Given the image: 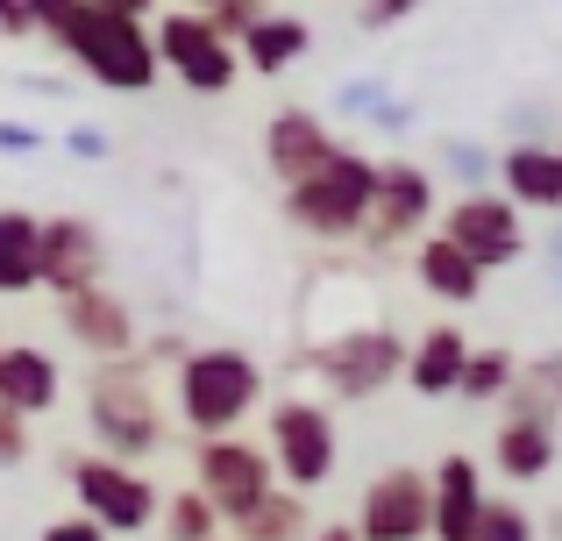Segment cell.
<instances>
[{"mask_svg": "<svg viewBox=\"0 0 562 541\" xmlns=\"http://www.w3.org/2000/svg\"><path fill=\"white\" fill-rule=\"evenodd\" d=\"M29 36H50L71 65L108 93H150L157 86V57H150V22L128 14H100L79 0H22Z\"/></svg>", "mask_w": 562, "mask_h": 541, "instance_id": "6da1fadb", "label": "cell"}, {"mask_svg": "<svg viewBox=\"0 0 562 541\" xmlns=\"http://www.w3.org/2000/svg\"><path fill=\"white\" fill-rule=\"evenodd\" d=\"M263 399V363L235 342H200L179 357V420L192 435H243Z\"/></svg>", "mask_w": 562, "mask_h": 541, "instance_id": "7a4b0ae2", "label": "cell"}, {"mask_svg": "<svg viewBox=\"0 0 562 541\" xmlns=\"http://www.w3.org/2000/svg\"><path fill=\"white\" fill-rule=\"evenodd\" d=\"M86 420H93V457H114V463H136L165 449V414L150 399V363L136 357H114V363H93L86 377Z\"/></svg>", "mask_w": 562, "mask_h": 541, "instance_id": "3957f363", "label": "cell"}, {"mask_svg": "<svg viewBox=\"0 0 562 541\" xmlns=\"http://www.w3.org/2000/svg\"><path fill=\"white\" fill-rule=\"evenodd\" d=\"M371 193H378V165L363 150H335L314 179L285 185V222L306 228L314 243H349V236H363Z\"/></svg>", "mask_w": 562, "mask_h": 541, "instance_id": "277c9868", "label": "cell"}, {"mask_svg": "<svg viewBox=\"0 0 562 541\" xmlns=\"http://www.w3.org/2000/svg\"><path fill=\"white\" fill-rule=\"evenodd\" d=\"M263 428H271V449H263V457H271V477H285V492L306 499V492H321L335 477V463H342V428H335V414L321 399H300V392H292V399L271 406Z\"/></svg>", "mask_w": 562, "mask_h": 541, "instance_id": "5b68a950", "label": "cell"}, {"mask_svg": "<svg viewBox=\"0 0 562 541\" xmlns=\"http://www.w3.org/2000/svg\"><path fill=\"white\" fill-rule=\"evenodd\" d=\"M71 477V499H79V520H93L100 534H143L157 520V485L136 471V463H114V457H71L65 463Z\"/></svg>", "mask_w": 562, "mask_h": 541, "instance_id": "8992f818", "label": "cell"}, {"mask_svg": "<svg viewBox=\"0 0 562 541\" xmlns=\"http://www.w3.org/2000/svg\"><path fill=\"white\" fill-rule=\"evenodd\" d=\"M271 485H278L271 457H263V442H249V435H206V442L192 449V492L214 506L221 528H235Z\"/></svg>", "mask_w": 562, "mask_h": 541, "instance_id": "52a82bcc", "label": "cell"}, {"mask_svg": "<svg viewBox=\"0 0 562 541\" xmlns=\"http://www.w3.org/2000/svg\"><path fill=\"white\" fill-rule=\"evenodd\" d=\"M150 57L157 71H171V79L186 86V93H228L235 79H243V65H235V43H221L214 29L200 22V14L171 8L165 22H150Z\"/></svg>", "mask_w": 562, "mask_h": 541, "instance_id": "ba28073f", "label": "cell"}, {"mask_svg": "<svg viewBox=\"0 0 562 541\" xmlns=\"http://www.w3.org/2000/svg\"><path fill=\"white\" fill-rule=\"evenodd\" d=\"M398 363H406V335L392 328H342L314 349V377L335 399H378L398 377Z\"/></svg>", "mask_w": 562, "mask_h": 541, "instance_id": "9c48e42d", "label": "cell"}, {"mask_svg": "<svg viewBox=\"0 0 562 541\" xmlns=\"http://www.w3.org/2000/svg\"><path fill=\"white\" fill-rule=\"evenodd\" d=\"M435 236L449 243V250H463L484 278L527 257V222H520V214H513L498 193H463V200H449V222H441Z\"/></svg>", "mask_w": 562, "mask_h": 541, "instance_id": "30bf717a", "label": "cell"}, {"mask_svg": "<svg viewBox=\"0 0 562 541\" xmlns=\"http://www.w3.org/2000/svg\"><path fill=\"white\" fill-rule=\"evenodd\" d=\"M36 285H50L57 300L108 285V236L86 214H50L36 222Z\"/></svg>", "mask_w": 562, "mask_h": 541, "instance_id": "8fae6325", "label": "cell"}, {"mask_svg": "<svg viewBox=\"0 0 562 541\" xmlns=\"http://www.w3.org/2000/svg\"><path fill=\"white\" fill-rule=\"evenodd\" d=\"M427 222H435V179L406 157L378 165V193L371 214H363V250H398V243H420Z\"/></svg>", "mask_w": 562, "mask_h": 541, "instance_id": "7c38bea8", "label": "cell"}, {"mask_svg": "<svg viewBox=\"0 0 562 541\" xmlns=\"http://www.w3.org/2000/svg\"><path fill=\"white\" fill-rule=\"evenodd\" d=\"M357 541H427V471L392 463L363 485V506L349 520Z\"/></svg>", "mask_w": 562, "mask_h": 541, "instance_id": "4fadbf2b", "label": "cell"}, {"mask_svg": "<svg viewBox=\"0 0 562 541\" xmlns=\"http://www.w3.org/2000/svg\"><path fill=\"white\" fill-rule=\"evenodd\" d=\"M57 314H65V335H71V342H79L93 363L136 357V314H128L122 292H108V285L71 292V300H57Z\"/></svg>", "mask_w": 562, "mask_h": 541, "instance_id": "5bb4252c", "label": "cell"}, {"mask_svg": "<svg viewBox=\"0 0 562 541\" xmlns=\"http://www.w3.org/2000/svg\"><path fill=\"white\" fill-rule=\"evenodd\" d=\"M477 506H484V471H477V457L449 449V457L427 471V541H463L470 520H477Z\"/></svg>", "mask_w": 562, "mask_h": 541, "instance_id": "9a60e30c", "label": "cell"}, {"mask_svg": "<svg viewBox=\"0 0 562 541\" xmlns=\"http://www.w3.org/2000/svg\"><path fill=\"white\" fill-rule=\"evenodd\" d=\"M335 150H342V143H335V128L321 122L314 108H285V114H271V128H263V165H271L285 185L314 179Z\"/></svg>", "mask_w": 562, "mask_h": 541, "instance_id": "2e32d148", "label": "cell"}, {"mask_svg": "<svg viewBox=\"0 0 562 541\" xmlns=\"http://www.w3.org/2000/svg\"><path fill=\"white\" fill-rule=\"evenodd\" d=\"M498 185H506V207L513 214H555L562 207V157L549 143H513L498 150Z\"/></svg>", "mask_w": 562, "mask_h": 541, "instance_id": "e0dca14e", "label": "cell"}, {"mask_svg": "<svg viewBox=\"0 0 562 541\" xmlns=\"http://www.w3.org/2000/svg\"><path fill=\"white\" fill-rule=\"evenodd\" d=\"M57 392H65V377H57L50 349H36V342H0V406H8L14 420L50 414Z\"/></svg>", "mask_w": 562, "mask_h": 541, "instance_id": "ac0fdd59", "label": "cell"}, {"mask_svg": "<svg viewBox=\"0 0 562 541\" xmlns=\"http://www.w3.org/2000/svg\"><path fill=\"white\" fill-rule=\"evenodd\" d=\"M463 357H470V335L456 328V320H435L420 342H406V363H398V377H406L420 399H449L456 377H463Z\"/></svg>", "mask_w": 562, "mask_h": 541, "instance_id": "d6986e66", "label": "cell"}, {"mask_svg": "<svg viewBox=\"0 0 562 541\" xmlns=\"http://www.w3.org/2000/svg\"><path fill=\"white\" fill-rule=\"evenodd\" d=\"M306 43H314V29H306L300 14H263L257 29L235 36V65L257 71V79H278L285 65H300V57H306Z\"/></svg>", "mask_w": 562, "mask_h": 541, "instance_id": "ffe728a7", "label": "cell"}, {"mask_svg": "<svg viewBox=\"0 0 562 541\" xmlns=\"http://www.w3.org/2000/svg\"><path fill=\"white\" fill-rule=\"evenodd\" d=\"M413 278H420V292H427V300H441V306H470L484 292V271L470 264L463 250H449L441 236L413 243Z\"/></svg>", "mask_w": 562, "mask_h": 541, "instance_id": "44dd1931", "label": "cell"}, {"mask_svg": "<svg viewBox=\"0 0 562 541\" xmlns=\"http://www.w3.org/2000/svg\"><path fill=\"white\" fill-rule=\"evenodd\" d=\"M492 463H498V477H513V485H541V477L555 471V428L498 420V435H492Z\"/></svg>", "mask_w": 562, "mask_h": 541, "instance_id": "7402d4cb", "label": "cell"}, {"mask_svg": "<svg viewBox=\"0 0 562 541\" xmlns=\"http://www.w3.org/2000/svg\"><path fill=\"white\" fill-rule=\"evenodd\" d=\"M555 414H562V357H527L506 385V420L555 428Z\"/></svg>", "mask_w": 562, "mask_h": 541, "instance_id": "603a6c76", "label": "cell"}, {"mask_svg": "<svg viewBox=\"0 0 562 541\" xmlns=\"http://www.w3.org/2000/svg\"><path fill=\"white\" fill-rule=\"evenodd\" d=\"M306 534H314V506H306L300 492H285V485H271L243 520H235V541H306Z\"/></svg>", "mask_w": 562, "mask_h": 541, "instance_id": "cb8c5ba5", "label": "cell"}, {"mask_svg": "<svg viewBox=\"0 0 562 541\" xmlns=\"http://www.w3.org/2000/svg\"><path fill=\"white\" fill-rule=\"evenodd\" d=\"M0 292H36V214L0 207Z\"/></svg>", "mask_w": 562, "mask_h": 541, "instance_id": "d4e9b609", "label": "cell"}, {"mask_svg": "<svg viewBox=\"0 0 562 541\" xmlns=\"http://www.w3.org/2000/svg\"><path fill=\"white\" fill-rule=\"evenodd\" d=\"M513 371H520V357H513V349H470V357H463V377H456V399L498 406V399H506V385H513Z\"/></svg>", "mask_w": 562, "mask_h": 541, "instance_id": "484cf974", "label": "cell"}, {"mask_svg": "<svg viewBox=\"0 0 562 541\" xmlns=\"http://www.w3.org/2000/svg\"><path fill=\"white\" fill-rule=\"evenodd\" d=\"M157 520H165V541H221V520L214 506L200 499V492H171V499H157Z\"/></svg>", "mask_w": 562, "mask_h": 541, "instance_id": "4316f807", "label": "cell"}, {"mask_svg": "<svg viewBox=\"0 0 562 541\" xmlns=\"http://www.w3.org/2000/svg\"><path fill=\"white\" fill-rule=\"evenodd\" d=\"M463 541H541V528H535V514H527L520 499H484Z\"/></svg>", "mask_w": 562, "mask_h": 541, "instance_id": "83f0119b", "label": "cell"}, {"mask_svg": "<svg viewBox=\"0 0 562 541\" xmlns=\"http://www.w3.org/2000/svg\"><path fill=\"white\" fill-rule=\"evenodd\" d=\"M263 14H271V0H206V8H200V22L214 29L221 43H235L243 29H257Z\"/></svg>", "mask_w": 562, "mask_h": 541, "instance_id": "f1b7e54d", "label": "cell"}, {"mask_svg": "<svg viewBox=\"0 0 562 541\" xmlns=\"http://www.w3.org/2000/svg\"><path fill=\"white\" fill-rule=\"evenodd\" d=\"M14 463H29V420H14L0 406V471H14Z\"/></svg>", "mask_w": 562, "mask_h": 541, "instance_id": "f546056e", "label": "cell"}, {"mask_svg": "<svg viewBox=\"0 0 562 541\" xmlns=\"http://www.w3.org/2000/svg\"><path fill=\"white\" fill-rule=\"evenodd\" d=\"M420 0H363V29H398Z\"/></svg>", "mask_w": 562, "mask_h": 541, "instance_id": "4dcf8cb0", "label": "cell"}, {"mask_svg": "<svg viewBox=\"0 0 562 541\" xmlns=\"http://www.w3.org/2000/svg\"><path fill=\"white\" fill-rule=\"evenodd\" d=\"M36 541H108V534H100V528H93V520H79V514H65V520H50V528H43Z\"/></svg>", "mask_w": 562, "mask_h": 541, "instance_id": "1f68e13d", "label": "cell"}, {"mask_svg": "<svg viewBox=\"0 0 562 541\" xmlns=\"http://www.w3.org/2000/svg\"><path fill=\"white\" fill-rule=\"evenodd\" d=\"M79 8H100V14H128V22H150L157 0H79Z\"/></svg>", "mask_w": 562, "mask_h": 541, "instance_id": "d6a6232c", "label": "cell"}, {"mask_svg": "<svg viewBox=\"0 0 562 541\" xmlns=\"http://www.w3.org/2000/svg\"><path fill=\"white\" fill-rule=\"evenodd\" d=\"M0 36H29V14H22V0H0Z\"/></svg>", "mask_w": 562, "mask_h": 541, "instance_id": "836d02e7", "label": "cell"}, {"mask_svg": "<svg viewBox=\"0 0 562 541\" xmlns=\"http://www.w3.org/2000/svg\"><path fill=\"white\" fill-rule=\"evenodd\" d=\"M306 541H357V534H349V528H314Z\"/></svg>", "mask_w": 562, "mask_h": 541, "instance_id": "e575fe53", "label": "cell"}, {"mask_svg": "<svg viewBox=\"0 0 562 541\" xmlns=\"http://www.w3.org/2000/svg\"><path fill=\"white\" fill-rule=\"evenodd\" d=\"M179 8H186V14H200V8H206V0H179Z\"/></svg>", "mask_w": 562, "mask_h": 541, "instance_id": "d590c367", "label": "cell"}]
</instances>
